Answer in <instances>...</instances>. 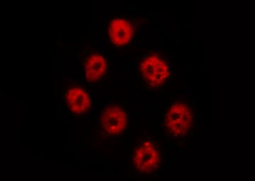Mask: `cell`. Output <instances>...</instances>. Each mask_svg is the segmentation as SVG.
Masks as SVG:
<instances>
[{"mask_svg": "<svg viewBox=\"0 0 255 181\" xmlns=\"http://www.w3.org/2000/svg\"><path fill=\"white\" fill-rule=\"evenodd\" d=\"M102 126L112 135H117L127 125V117L123 110L117 107L107 108L102 115Z\"/></svg>", "mask_w": 255, "mask_h": 181, "instance_id": "4", "label": "cell"}, {"mask_svg": "<svg viewBox=\"0 0 255 181\" xmlns=\"http://www.w3.org/2000/svg\"><path fill=\"white\" fill-rule=\"evenodd\" d=\"M165 124L172 135L182 137L187 133L192 125V114L187 105L176 103L169 109Z\"/></svg>", "mask_w": 255, "mask_h": 181, "instance_id": "1", "label": "cell"}, {"mask_svg": "<svg viewBox=\"0 0 255 181\" xmlns=\"http://www.w3.org/2000/svg\"><path fill=\"white\" fill-rule=\"evenodd\" d=\"M69 106L74 113L81 114L88 110L91 100L84 90L78 88L70 90L67 94Z\"/></svg>", "mask_w": 255, "mask_h": 181, "instance_id": "6", "label": "cell"}, {"mask_svg": "<svg viewBox=\"0 0 255 181\" xmlns=\"http://www.w3.org/2000/svg\"><path fill=\"white\" fill-rule=\"evenodd\" d=\"M110 33L113 43L118 45H122L127 44L131 39L132 29L128 21L117 18L112 21Z\"/></svg>", "mask_w": 255, "mask_h": 181, "instance_id": "5", "label": "cell"}, {"mask_svg": "<svg viewBox=\"0 0 255 181\" xmlns=\"http://www.w3.org/2000/svg\"><path fill=\"white\" fill-rule=\"evenodd\" d=\"M142 76L150 85H162L169 77V68L158 57L150 56L142 62Z\"/></svg>", "mask_w": 255, "mask_h": 181, "instance_id": "2", "label": "cell"}, {"mask_svg": "<svg viewBox=\"0 0 255 181\" xmlns=\"http://www.w3.org/2000/svg\"><path fill=\"white\" fill-rule=\"evenodd\" d=\"M105 60L100 55H92L86 65L87 77L90 81L95 82L103 76L106 72Z\"/></svg>", "mask_w": 255, "mask_h": 181, "instance_id": "7", "label": "cell"}, {"mask_svg": "<svg viewBox=\"0 0 255 181\" xmlns=\"http://www.w3.org/2000/svg\"><path fill=\"white\" fill-rule=\"evenodd\" d=\"M158 152L148 142L137 149L135 154V164L140 172H150L158 167Z\"/></svg>", "mask_w": 255, "mask_h": 181, "instance_id": "3", "label": "cell"}]
</instances>
